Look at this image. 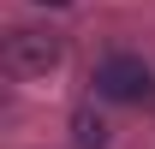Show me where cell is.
<instances>
[{
	"label": "cell",
	"instance_id": "6da1fadb",
	"mask_svg": "<svg viewBox=\"0 0 155 149\" xmlns=\"http://www.w3.org/2000/svg\"><path fill=\"white\" fill-rule=\"evenodd\" d=\"M96 95H107V101H119V108H143L155 95V78H149V66L137 54H107L96 66Z\"/></svg>",
	"mask_w": 155,
	"mask_h": 149
},
{
	"label": "cell",
	"instance_id": "7a4b0ae2",
	"mask_svg": "<svg viewBox=\"0 0 155 149\" xmlns=\"http://www.w3.org/2000/svg\"><path fill=\"white\" fill-rule=\"evenodd\" d=\"M54 60H60V42L42 36V30H12V36H6V72L12 78H36V72H48Z\"/></svg>",
	"mask_w": 155,
	"mask_h": 149
},
{
	"label": "cell",
	"instance_id": "3957f363",
	"mask_svg": "<svg viewBox=\"0 0 155 149\" xmlns=\"http://www.w3.org/2000/svg\"><path fill=\"white\" fill-rule=\"evenodd\" d=\"M78 143H84V149H101V125H96V119H78Z\"/></svg>",
	"mask_w": 155,
	"mask_h": 149
},
{
	"label": "cell",
	"instance_id": "277c9868",
	"mask_svg": "<svg viewBox=\"0 0 155 149\" xmlns=\"http://www.w3.org/2000/svg\"><path fill=\"white\" fill-rule=\"evenodd\" d=\"M42 6H66V0H42Z\"/></svg>",
	"mask_w": 155,
	"mask_h": 149
}]
</instances>
